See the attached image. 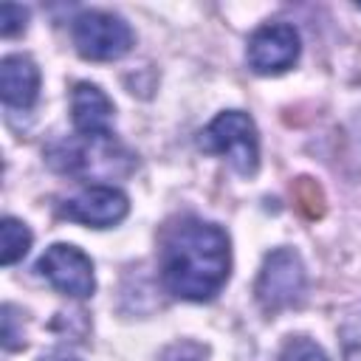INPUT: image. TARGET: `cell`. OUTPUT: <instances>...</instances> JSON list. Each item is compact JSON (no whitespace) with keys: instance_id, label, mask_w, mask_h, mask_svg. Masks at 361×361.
<instances>
[{"instance_id":"obj_1","label":"cell","mask_w":361,"mask_h":361,"mask_svg":"<svg viewBox=\"0 0 361 361\" xmlns=\"http://www.w3.org/2000/svg\"><path fill=\"white\" fill-rule=\"evenodd\" d=\"M231 251L220 226L183 217L161 237V279L169 293L189 302H206L228 279Z\"/></svg>"},{"instance_id":"obj_2","label":"cell","mask_w":361,"mask_h":361,"mask_svg":"<svg viewBox=\"0 0 361 361\" xmlns=\"http://www.w3.org/2000/svg\"><path fill=\"white\" fill-rule=\"evenodd\" d=\"M200 149L212 155H223L240 175L251 178L259 166V138L254 121L240 110L220 113L203 133Z\"/></svg>"},{"instance_id":"obj_3","label":"cell","mask_w":361,"mask_h":361,"mask_svg":"<svg viewBox=\"0 0 361 361\" xmlns=\"http://www.w3.org/2000/svg\"><path fill=\"white\" fill-rule=\"evenodd\" d=\"M305 285H307V279H305V265H302L299 254L293 248H276L265 257V262L259 268L254 296L268 316H276L302 302Z\"/></svg>"},{"instance_id":"obj_4","label":"cell","mask_w":361,"mask_h":361,"mask_svg":"<svg viewBox=\"0 0 361 361\" xmlns=\"http://www.w3.org/2000/svg\"><path fill=\"white\" fill-rule=\"evenodd\" d=\"M133 155L124 152L110 135H76L71 141H59L51 149V164L62 172L96 178L107 172H118L116 164L130 166Z\"/></svg>"},{"instance_id":"obj_5","label":"cell","mask_w":361,"mask_h":361,"mask_svg":"<svg viewBox=\"0 0 361 361\" xmlns=\"http://www.w3.org/2000/svg\"><path fill=\"white\" fill-rule=\"evenodd\" d=\"M73 48L90 62H110L133 48L130 25L107 11H82L71 28Z\"/></svg>"},{"instance_id":"obj_6","label":"cell","mask_w":361,"mask_h":361,"mask_svg":"<svg viewBox=\"0 0 361 361\" xmlns=\"http://www.w3.org/2000/svg\"><path fill=\"white\" fill-rule=\"evenodd\" d=\"M37 271L51 282V288H56L59 293L73 296V299H87L96 288L90 257L68 243H54L39 257Z\"/></svg>"},{"instance_id":"obj_7","label":"cell","mask_w":361,"mask_h":361,"mask_svg":"<svg viewBox=\"0 0 361 361\" xmlns=\"http://www.w3.org/2000/svg\"><path fill=\"white\" fill-rule=\"evenodd\" d=\"M127 209L130 203L121 189L107 186V183H93L82 189L79 195L68 197L59 206V214L73 223L90 226V228H110L127 217Z\"/></svg>"},{"instance_id":"obj_8","label":"cell","mask_w":361,"mask_h":361,"mask_svg":"<svg viewBox=\"0 0 361 361\" xmlns=\"http://www.w3.org/2000/svg\"><path fill=\"white\" fill-rule=\"evenodd\" d=\"M248 65L257 73H282L299 59V34L288 23L259 25L248 39Z\"/></svg>"},{"instance_id":"obj_9","label":"cell","mask_w":361,"mask_h":361,"mask_svg":"<svg viewBox=\"0 0 361 361\" xmlns=\"http://www.w3.org/2000/svg\"><path fill=\"white\" fill-rule=\"evenodd\" d=\"M71 118L79 135H110L113 102L99 85L79 82L71 90Z\"/></svg>"},{"instance_id":"obj_10","label":"cell","mask_w":361,"mask_h":361,"mask_svg":"<svg viewBox=\"0 0 361 361\" xmlns=\"http://www.w3.org/2000/svg\"><path fill=\"white\" fill-rule=\"evenodd\" d=\"M0 93L8 107L28 110L39 93V68L31 56L11 54L0 62Z\"/></svg>"},{"instance_id":"obj_11","label":"cell","mask_w":361,"mask_h":361,"mask_svg":"<svg viewBox=\"0 0 361 361\" xmlns=\"http://www.w3.org/2000/svg\"><path fill=\"white\" fill-rule=\"evenodd\" d=\"M31 248V231L25 223L6 217L0 223V262L3 265H14L17 259H23Z\"/></svg>"},{"instance_id":"obj_12","label":"cell","mask_w":361,"mask_h":361,"mask_svg":"<svg viewBox=\"0 0 361 361\" xmlns=\"http://www.w3.org/2000/svg\"><path fill=\"white\" fill-rule=\"evenodd\" d=\"M338 338H341L344 361H361V310L350 313V316L341 322Z\"/></svg>"},{"instance_id":"obj_13","label":"cell","mask_w":361,"mask_h":361,"mask_svg":"<svg viewBox=\"0 0 361 361\" xmlns=\"http://www.w3.org/2000/svg\"><path fill=\"white\" fill-rule=\"evenodd\" d=\"M279 361H330V358L324 355V350L316 341H310L305 336H296L282 347Z\"/></svg>"},{"instance_id":"obj_14","label":"cell","mask_w":361,"mask_h":361,"mask_svg":"<svg viewBox=\"0 0 361 361\" xmlns=\"http://www.w3.org/2000/svg\"><path fill=\"white\" fill-rule=\"evenodd\" d=\"M25 20H28V11L17 3H3L0 6V34L3 37H14L25 28Z\"/></svg>"},{"instance_id":"obj_15","label":"cell","mask_w":361,"mask_h":361,"mask_svg":"<svg viewBox=\"0 0 361 361\" xmlns=\"http://www.w3.org/2000/svg\"><path fill=\"white\" fill-rule=\"evenodd\" d=\"M3 344H6V350H17L23 344L20 336L14 333V310H11V305L3 307Z\"/></svg>"},{"instance_id":"obj_16","label":"cell","mask_w":361,"mask_h":361,"mask_svg":"<svg viewBox=\"0 0 361 361\" xmlns=\"http://www.w3.org/2000/svg\"><path fill=\"white\" fill-rule=\"evenodd\" d=\"M62 361H76V358H62Z\"/></svg>"},{"instance_id":"obj_17","label":"cell","mask_w":361,"mask_h":361,"mask_svg":"<svg viewBox=\"0 0 361 361\" xmlns=\"http://www.w3.org/2000/svg\"><path fill=\"white\" fill-rule=\"evenodd\" d=\"M180 361H192V358H180Z\"/></svg>"},{"instance_id":"obj_18","label":"cell","mask_w":361,"mask_h":361,"mask_svg":"<svg viewBox=\"0 0 361 361\" xmlns=\"http://www.w3.org/2000/svg\"><path fill=\"white\" fill-rule=\"evenodd\" d=\"M358 8H361V6H358Z\"/></svg>"}]
</instances>
